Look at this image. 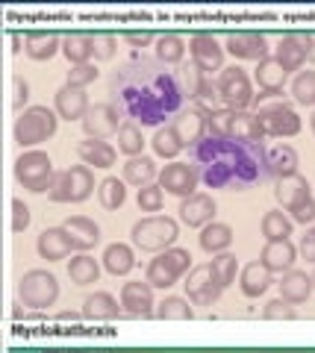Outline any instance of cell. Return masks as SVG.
Here are the masks:
<instances>
[{"label": "cell", "instance_id": "6da1fadb", "mask_svg": "<svg viewBox=\"0 0 315 353\" xmlns=\"http://www.w3.org/2000/svg\"><path fill=\"white\" fill-rule=\"evenodd\" d=\"M110 97L124 118L139 127H162L189 101L177 71L159 59H130L110 77Z\"/></svg>", "mask_w": 315, "mask_h": 353}, {"label": "cell", "instance_id": "7a4b0ae2", "mask_svg": "<svg viewBox=\"0 0 315 353\" xmlns=\"http://www.w3.org/2000/svg\"><path fill=\"white\" fill-rule=\"evenodd\" d=\"M189 162L198 168L203 185L224 192H247L271 176L263 141L215 136V132H206L198 145L189 148Z\"/></svg>", "mask_w": 315, "mask_h": 353}, {"label": "cell", "instance_id": "3957f363", "mask_svg": "<svg viewBox=\"0 0 315 353\" xmlns=\"http://www.w3.org/2000/svg\"><path fill=\"white\" fill-rule=\"evenodd\" d=\"M57 124H59V115L57 109H48V106H27L24 112L18 115L15 121V145L24 150V148H36L41 141H48L53 132H57Z\"/></svg>", "mask_w": 315, "mask_h": 353}, {"label": "cell", "instance_id": "277c9868", "mask_svg": "<svg viewBox=\"0 0 315 353\" xmlns=\"http://www.w3.org/2000/svg\"><path fill=\"white\" fill-rule=\"evenodd\" d=\"M130 236H133V245L139 250L156 253V250L174 248V241L180 236V227H177V221L168 215H148L139 221V224H133V233Z\"/></svg>", "mask_w": 315, "mask_h": 353}, {"label": "cell", "instance_id": "5b68a950", "mask_svg": "<svg viewBox=\"0 0 315 353\" xmlns=\"http://www.w3.org/2000/svg\"><path fill=\"white\" fill-rule=\"evenodd\" d=\"M53 176H57V171H53V159L45 150H24L15 159V180L32 194L50 192Z\"/></svg>", "mask_w": 315, "mask_h": 353}, {"label": "cell", "instance_id": "8992f818", "mask_svg": "<svg viewBox=\"0 0 315 353\" xmlns=\"http://www.w3.org/2000/svg\"><path fill=\"white\" fill-rule=\"evenodd\" d=\"M94 192V174L89 165H74L68 171H59L53 176V185L48 197L53 203H83L89 201V194Z\"/></svg>", "mask_w": 315, "mask_h": 353}, {"label": "cell", "instance_id": "52a82bcc", "mask_svg": "<svg viewBox=\"0 0 315 353\" xmlns=\"http://www.w3.org/2000/svg\"><path fill=\"white\" fill-rule=\"evenodd\" d=\"M189 268H192V253L186 248H168V250H162L156 259H150L145 280L154 285V289H171Z\"/></svg>", "mask_w": 315, "mask_h": 353}, {"label": "cell", "instance_id": "ba28073f", "mask_svg": "<svg viewBox=\"0 0 315 353\" xmlns=\"http://www.w3.org/2000/svg\"><path fill=\"white\" fill-rule=\"evenodd\" d=\"M256 121L263 127L265 136H274V139H292L301 132V115L283 101H265L263 106H256Z\"/></svg>", "mask_w": 315, "mask_h": 353}, {"label": "cell", "instance_id": "9c48e42d", "mask_svg": "<svg viewBox=\"0 0 315 353\" xmlns=\"http://www.w3.org/2000/svg\"><path fill=\"white\" fill-rule=\"evenodd\" d=\"M18 297L32 309H48L59 297V280L45 268H32L18 280Z\"/></svg>", "mask_w": 315, "mask_h": 353}, {"label": "cell", "instance_id": "30bf717a", "mask_svg": "<svg viewBox=\"0 0 315 353\" xmlns=\"http://www.w3.org/2000/svg\"><path fill=\"white\" fill-rule=\"evenodd\" d=\"M219 97L221 103H227V109H236V112H245L247 106L254 103V85H251V77H247L245 68H238V65H230V68H224L219 74Z\"/></svg>", "mask_w": 315, "mask_h": 353}, {"label": "cell", "instance_id": "8fae6325", "mask_svg": "<svg viewBox=\"0 0 315 353\" xmlns=\"http://www.w3.org/2000/svg\"><path fill=\"white\" fill-rule=\"evenodd\" d=\"M224 285L219 280V274H215L212 262L210 265H198V268L189 271V280H186V294L192 303L198 306H212L215 301L221 297Z\"/></svg>", "mask_w": 315, "mask_h": 353}, {"label": "cell", "instance_id": "7c38bea8", "mask_svg": "<svg viewBox=\"0 0 315 353\" xmlns=\"http://www.w3.org/2000/svg\"><path fill=\"white\" fill-rule=\"evenodd\" d=\"M198 183H201V174L198 168H194L192 162H171L165 165V168L159 171V185L165 189L168 194H177V197H192V194H198L194 189H198Z\"/></svg>", "mask_w": 315, "mask_h": 353}, {"label": "cell", "instance_id": "4fadbf2b", "mask_svg": "<svg viewBox=\"0 0 315 353\" xmlns=\"http://www.w3.org/2000/svg\"><path fill=\"white\" fill-rule=\"evenodd\" d=\"M189 53L192 62L210 77L212 71H224V48L212 32H194L189 39Z\"/></svg>", "mask_w": 315, "mask_h": 353}, {"label": "cell", "instance_id": "5bb4252c", "mask_svg": "<svg viewBox=\"0 0 315 353\" xmlns=\"http://www.w3.org/2000/svg\"><path fill=\"white\" fill-rule=\"evenodd\" d=\"M315 57V39L307 32H289L277 44V62L286 71H301L303 62Z\"/></svg>", "mask_w": 315, "mask_h": 353}, {"label": "cell", "instance_id": "9a60e30c", "mask_svg": "<svg viewBox=\"0 0 315 353\" xmlns=\"http://www.w3.org/2000/svg\"><path fill=\"white\" fill-rule=\"evenodd\" d=\"M124 124H121V112H118L115 103H94L89 109V115L83 118V130L89 139H110L112 132H118Z\"/></svg>", "mask_w": 315, "mask_h": 353}, {"label": "cell", "instance_id": "2e32d148", "mask_svg": "<svg viewBox=\"0 0 315 353\" xmlns=\"http://www.w3.org/2000/svg\"><path fill=\"white\" fill-rule=\"evenodd\" d=\"M121 306L127 315L133 318H150L156 315V303H154V285L148 280H136V283H124L121 285Z\"/></svg>", "mask_w": 315, "mask_h": 353}, {"label": "cell", "instance_id": "e0dca14e", "mask_svg": "<svg viewBox=\"0 0 315 353\" xmlns=\"http://www.w3.org/2000/svg\"><path fill=\"white\" fill-rule=\"evenodd\" d=\"M224 50H230L236 59H251V62H263L268 59V39L263 32H233L224 41Z\"/></svg>", "mask_w": 315, "mask_h": 353}, {"label": "cell", "instance_id": "ac0fdd59", "mask_svg": "<svg viewBox=\"0 0 315 353\" xmlns=\"http://www.w3.org/2000/svg\"><path fill=\"white\" fill-rule=\"evenodd\" d=\"M53 109H57V115L65 118V121H83L89 115V94H85V88H74L65 83L57 97H53Z\"/></svg>", "mask_w": 315, "mask_h": 353}, {"label": "cell", "instance_id": "d6986e66", "mask_svg": "<svg viewBox=\"0 0 315 353\" xmlns=\"http://www.w3.org/2000/svg\"><path fill=\"white\" fill-rule=\"evenodd\" d=\"M174 127H177L183 145L192 148V145H198V141L206 136V132H210V112H206V109H201V106L183 109V112L174 118Z\"/></svg>", "mask_w": 315, "mask_h": 353}, {"label": "cell", "instance_id": "ffe728a7", "mask_svg": "<svg viewBox=\"0 0 315 353\" xmlns=\"http://www.w3.org/2000/svg\"><path fill=\"white\" fill-rule=\"evenodd\" d=\"M215 201H212V194H192L186 197V201L180 203V221L186 227H206V224H212V218H215Z\"/></svg>", "mask_w": 315, "mask_h": 353}, {"label": "cell", "instance_id": "44dd1931", "mask_svg": "<svg viewBox=\"0 0 315 353\" xmlns=\"http://www.w3.org/2000/svg\"><path fill=\"white\" fill-rule=\"evenodd\" d=\"M36 248H39V256L48 259V262H59V259H65L74 250L71 239H68V230H65V227H48L45 233L39 236Z\"/></svg>", "mask_w": 315, "mask_h": 353}, {"label": "cell", "instance_id": "7402d4cb", "mask_svg": "<svg viewBox=\"0 0 315 353\" xmlns=\"http://www.w3.org/2000/svg\"><path fill=\"white\" fill-rule=\"evenodd\" d=\"M295 259H298V248L292 245L289 239L268 241V245L263 248V256H259V262H263L271 274H274V271H280V274L292 271V268H295Z\"/></svg>", "mask_w": 315, "mask_h": 353}, {"label": "cell", "instance_id": "603a6c76", "mask_svg": "<svg viewBox=\"0 0 315 353\" xmlns=\"http://www.w3.org/2000/svg\"><path fill=\"white\" fill-rule=\"evenodd\" d=\"M65 230H68V239H71V245H74V250H92L97 241H101V227L94 224L92 218H85V215H74V218H68L62 224Z\"/></svg>", "mask_w": 315, "mask_h": 353}, {"label": "cell", "instance_id": "cb8c5ba5", "mask_svg": "<svg viewBox=\"0 0 315 353\" xmlns=\"http://www.w3.org/2000/svg\"><path fill=\"white\" fill-rule=\"evenodd\" d=\"M312 192H309V180L307 176H301V174H295V176H286V180H277V189H274V197H277V203L283 206V209H295L298 203H303L309 197Z\"/></svg>", "mask_w": 315, "mask_h": 353}, {"label": "cell", "instance_id": "d4e9b609", "mask_svg": "<svg viewBox=\"0 0 315 353\" xmlns=\"http://www.w3.org/2000/svg\"><path fill=\"white\" fill-rule=\"evenodd\" d=\"M77 153H80V159L89 165V168H112L115 159H118V150L110 145V141H101V139L80 141Z\"/></svg>", "mask_w": 315, "mask_h": 353}, {"label": "cell", "instance_id": "484cf974", "mask_svg": "<svg viewBox=\"0 0 315 353\" xmlns=\"http://www.w3.org/2000/svg\"><path fill=\"white\" fill-rule=\"evenodd\" d=\"M271 271L265 268L263 262H251V265H245L242 274H238V289H242L245 297H259V294H265L271 289Z\"/></svg>", "mask_w": 315, "mask_h": 353}, {"label": "cell", "instance_id": "4316f807", "mask_svg": "<svg viewBox=\"0 0 315 353\" xmlns=\"http://www.w3.org/2000/svg\"><path fill=\"white\" fill-rule=\"evenodd\" d=\"M24 50H27V57L30 59H36V62H48L53 59L57 53L62 50V39L57 36V32H27V44H24Z\"/></svg>", "mask_w": 315, "mask_h": 353}, {"label": "cell", "instance_id": "83f0119b", "mask_svg": "<svg viewBox=\"0 0 315 353\" xmlns=\"http://www.w3.org/2000/svg\"><path fill=\"white\" fill-rule=\"evenodd\" d=\"M312 289H315V283H312L309 274L292 268V271L283 274V283H280V297L289 301V303H303L312 294Z\"/></svg>", "mask_w": 315, "mask_h": 353}, {"label": "cell", "instance_id": "f1b7e54d", "mask_svg": "<svg viewBox=\"0 0 315 353\" xmlns=\"http://www.w3.org/2000/svg\"><path fill=\"white\" fill-rule=\"evenodd\" d=\"M298 150L292 145H277L268 150V174L277 176V180H286V176H295L298 174Z\"/></svg>", "mask_w": 315, "mask_h": 353}, {"label": "cell", "instance_id": "f546056e", "mask_svg": "<svg viewBox=\"0 0 315 353\" xmlns=\"http://www.w3.org/2000/svg\"><path fill=\"white\" fill-rule=\"evenodd\" d=\"M254 77H256V83H259L263 92L277 94V92H283V85L289 80V71L277 62V57H268L263 62H256V74Z\"/></svg>", "mask_w": 315, "mask_h": 353}, {"label": "cell", "instance_id": "4dcf8cb0", "mask_svg": "<svg viewBox=\"0 0 315 353\" xmlns=\"http://www.w3.org/2000/svg\"><path fill=\"white\" fill-rule=\"evenodd\" d=\"M103 268L110 271L112 277H127V274L136 268L133 248L124 245V241H115V245H110L103 250Z\"/></svg>", "mask_w": 315, "mask_h": 353}, {"label": "cell", "instance_id": "1f68e13d", "mask_svg": "<svg viewBox=\"0 0 315 353\" xmlns=\"http://www.w3.org/2000/svg\"><path fill=\"white\" fill-rule=\"evenodd\" d=\"M124 306H118V301L110 294V292H94L85 297L83 303V315L85 318H94V321H115L121 315Z\"/></svg>", "mask_w": 315, "mask_h": 353}, {"label": "cell", "instance_id": "d6a6232c", "mask_svg": "<svg viewBox=\"0 0 315 353\" xmlns=\"http://www.w3.org/2000/svg\"><path fill=\"white\" fill-rule=\"evenodd\" d=\"M62 53L71 65H85L94 57V39L89 32H71L62 39Z\"/></svg>", "mask_w": 315, "mask_h": 353}, {"label": "cell", "instance_id": "836d02e7", "mask_svg": "<svg viewBox=\"0 0 315 353\" xmlns=\"http://www.w3.org/2000/svg\"><path fill=\"white\" fill-rule=\"evenodd\" d=\"M154 176H156V162L150 157H145V153L124 162V183L136 185V189H145V185H150V183H154Z\"/></svg>", "mask_w": 315, "mask_h": 353}, {"label": "cell", "instance_id": "e575fe53", "mask_svg": "<svg viewBox=\"0 0 315 353\" xmlns=\"http://www.w3.org/2000/svg\"><path fill=\"white\" fill-rule=\"evenodd\" d=\"M233 245V230L230 224H221V221H212L201 230V248L206 253H227V248Z\"/></svg>", "mask_w": 315, "mask_h": 353}, {"label": "cell", "instance_id": "d590c367", "mask_svg": "<svg viewBox=\"0 0 315 353\" xmlns=\"http://www.w3.org/2000/svg\"><path fill=\"white\" fill-rule=\"evenodd\" d=\"M68 277L74 285H92L101 277V265H97V259L89 256V253H80V256H74L68 262Z\"/></svg>", "mask_w": 315, "mask_h": 353}, {"label": "cell", "instance_id": "8d00e7d4", "mask_svg": "<svg viewBox=\"0 0 315 353\" xmlns=\"http://www.w3.org/2000/svg\"><path fill=\"white\" fill-rule=\"evenodd\" d=\"M150 145H154L156 157H162V159H174L177 153L186 150V145H183V139H180V132H177V127H174V124L159 127Z\"/></svg>", "mask_w": 315, "mask_h": 353}, {"label": "cell", "instance_id": "74e56055", "mask_svg": "<svg viewBox=\"0 0 315 353\" xmlns=\"http://www.w3.org/2000/svg\"><path fill=\"white\" fill-rule=\"evenodd\" d=\"M156 318H162V321H192L194 309L189 306V297L168 294V297H162V303L156 306Z\"/></svg>", "mask_w": 315, "mask_h": 353}, {"label": "cell", "instance_id": "f35d334b", "mask_svg": "<svg viewBox=\"0 0 315 353\" xmlns=\"http://www.w3.org/2000/svg\"><path fill=\"white\" fill-rule=\"evenodd\" d=\"M186 48L189 44L183 41L177 32H165V36L156 39V59L162 65H177V62H183V57H186Z\"/></svg>", "mask_w": 315, "mask_h": 353}, {"label": "cell", "instance_id": "ab89813d", "mask_svg": "<svg viewBox=\"0 0 315 353\" xmlns=\"http://www.w3.org/2000/svg\"><path fill=\"white\" fill-rule=\"evenodd\" d=\"M230 136L233 139H247V141H263L265 132H263V127H259L256 115H251V112H236V109H233Z\"/></svg>", "mask_w": 315, "mask_h": 353}, {"label": "cell", "instance_id": "60d3db41", "mask_svg": "<svg viewBox=\"0 0 315 353\" xmlns=\"http://www.w3.org/2000/svg\"><path fill=\"white\" fill-rule=\"evenodd\" d=\"M97 201H101L103 209H121L127 201V189H124V180L118 176H106V180L97 183Z\"/></svg>", "mask_w": 315, "mask_h": 353}, {"label": "cell", "instance_id": "b9f144b4", "mask_svg": "<svg viewBox=\"0 0 315 353\" xmlns=\"http://www.w3.org/2000/svg\"><path fill=\"white\" fill-rule=\"evenodd\" d=\"M292 230H295V221L286 218L283 212H277V209H271V212L263 215V236L268 241H283L292 236Z\"/></svg>", "mask_w": 315, "mask_h": 353}, {"label": "cell", "instance_id": "7bdbcfd3", "mask_svg": "<svg viewBox=\"0 0 315 353\" xmlns=\"http://www.w3.org/2000/svg\"><path fill=\"white\" fill-rule=\"evenodd\" d=\"M142 148H145L142 127H139L136 121H124V127L118 130V150L133 159V157H142Z\"/></svg>", "mask_w": 315, "mask_h": 353}, {"label": "cell", "instance_id": "ee69618b", "mask_svg": "<svg viewBox=\"0 0 315 353\" xmlns=\"http://www.w3.org/2000/svg\"><path fill=\"white\" fill-rule=\"evenodd\" d=\"M292 97L301 106H315V71H298L292 80Z\"/></svg>", "mask_w": 315, "mask_h": 353}, {"label": "cell", "instance_id": "f6af8a7d", "mask_svg": "<svg viewBox=\"0 0 315 353\" xmlns=\"http://www.w3.org/2000/svg\"><path fill=\"white\" fill-rule=\"evenodd\" d=\"M263 318H265V321H295L298 309H295V303H289V301H283V297H277V301H271L263 309Z\"/></svg>", "mask_w": 315, "mask_h": 353}, {"label": "cell", "instance_id": "bcb514c9", "mask_svg": "<svg viewBox=\"0 0 315 353\" xmlns=\"http://www.w3.org/2000/svg\"><path fill=\"white\" fill-rule=\"evenodd\" d=\"M162 201H165V194H162L159 183H150L145 189H139V209H142V212H159Z\"/></svg>", "mask_w": 315, "mask_h": 353}, {"label": "cell", "instance_id": "7dc6e473", "mask_svg": "<svg viewBox=\"0 0 315 353\" xmlns=\"http://www.w3.org/2000/svg\"><path fill=\"white\" fill-rule=\"evenodd\" d=\"M212 268H215V274H219L221 285L227 289V285H230V283L236 280V268H238V262H236L233 253H219V256L212 259Z\"/></svg>", "mask_w": 315, "mask_h": 353}, {"label": "cell", "instance_id": "c3c4849f", "mask_svg": "<svg viewBox=\"0 0 315 353\" xmlns=\"http://www.w3.org/2000/svg\"><path fill=\"white\" fill-rule=\"evenodd\" d=\"M97 65H92V62H85V65H71V71H68V85H74V88H85L89 83H94L97 80Z\"/></svg>", "mask_w": 315, "mask_h": 353}, {"label": "cell", "instance_id": "681fc988", "mask_svg": "<svg viewBox=\"0 0 315 353\" xmlns=\"http://www.w3.org/2000/svg\"><path fill=\"white\" fill-rule=\"evenodd\" d=\"M94 59H112L115 57V48H118V39L110 36V32H94Z\"/></svg>", "mask_w": 315, "mask_h": 353}, {"label": "cell", "instance_id": "f907efd6", "mask_svg": "<svg viewBox=\"0 0 315 353\" xmlns=\"http://www.w3.org/2000/svg\"><path fill=\"white\" fill-rule=\"evenodd\" d=\"M27 227H30V206L21 201V197H15L12 201V233H24Z\"/></svg>", "mask_w": 315, "mask_h": 353}, {"label": "cell", "instance_id": "816d5d0a", "mask_svg": "<svg viewBox=\"0 0 315 353\" xmlns=\"http://www.w3.org/2000/svg\"><path fill=\"white\" fill-rule=\"evenodd\" d=\"M27 101H30V85H27L24 77L15 74V77H12V109H15V112H21Z\"/></svg>", "mask_w": 315, "mask_h": 353}, {"label": "cell", "instance_id": "f5cc1de1", "mask_svg": "<svg viewBox=\"0 0 315 353\" xmlns=\"http://www.w3.org/2000/svg\"><path fill=\"white\" fill-rule=\"evenodd\" d=\"M292 221H295V224H312L315 221V197L312 194L303 203H298L295 209H292Z\"/></svg>", "mask_w": 315, "mask_h": 353}, {"label": "cell", "instance_id": "db71d44e", "mask_svg": "<svg viewBox=\"0 0 315 353\" xmlns=\"http://www.w3.org/2000/svg\"><path fill=\"white\" fill-rule=\"evenodd\" d=\"M298 253H301V256L307 259V262H312V265H315V227H312V230H307V236L301 239Z\"/></svg>", "mask_w": 315, "mask_h": 353}, {"label": "cell", "instance_id": "11a10c76", "mask_svg": "<svg viewBox=\"0 0 315 353\" xmlns=\"http://www.w3.org/2000/svg\"><path fill=\"white\" fill-rule=\"evenodd\" d=\"M124 41L127 44H133V48H145V44H150V41H156L150 32H124Z\"/></svg>", "mask_w": 315, "mask_h": 353}, {"label": "cell", "instance_id": "9f6ffc18", "mask_svg": "<svg viewBox=\"0 0 315 353\" xmlns=\"http://www.w3.org/2000/svg\"><path fill=\"white\" fill-rule=\"evenodd\" d=\"M309 127H312V132H315V112H312V118H309Z\"/></svg>", "mask_w": 315, "mask_h": 353}, {"label": "cell", "instance_id": "6f0895ef", "mask_svg": "<svg viewBox=\"0 0 315 353\" xmlns=\"http://www.w3.org/2000/svg\"><path fill=\"white\" fill-rule=\"evenodd\" d=\"M312 283H315V274H312Z\"/></svg>", "mask_w": 315, "mask_h": 353}, {"label": "cell", "instance_id": "680465c9", "mask_svg": "<svg viewBox=\"0 0 315 353\" xmlns=\"http://www.w3.org/2000/svg\"><path fill=\"white\" fill-rule=\"evenodd\" d=\"M50 353H57V350H50Z\"/></svg>", "mask_w": 315, "mask_h": 353}]
</instances>
